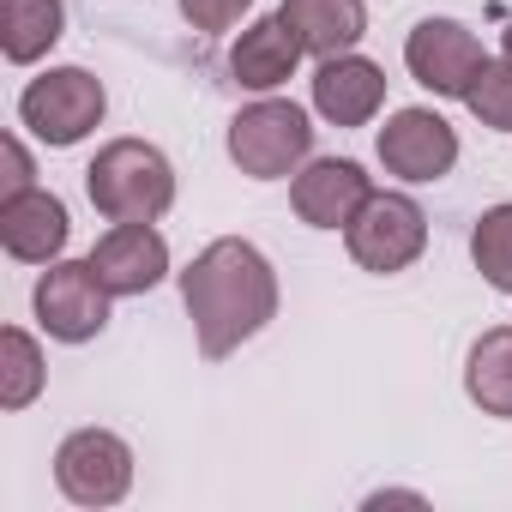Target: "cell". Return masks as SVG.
I'll return each instance as SVG.
<instances>
[{
    "instance_id": "obj_1",
    "label": "cell",
    "mask_w": 512,
    "mask_h": 512,
    "mask_svg": "<svg viewBox=\"0 0 512 512\" xmlns=\"http://www.w3.org/2000/svg\"><path fill=\"white\" fill-rule=\"evenodd\" d=\"M181 302H187L199 356L223 362V356H235L247 338H260L278 320V272L253 241L217 235L181 272Z\"/></svg>"
},
{
    "instance_id": "obj_2",
    "label": "cell",
    "mask_w": 512,
    "mask_h": 512,
    "mask_svg": "<svg viewBox=\"0 0 512 512\" xmlns=\"http://www.w3.org/2000/svg\"><path fill=\"white\" fill-rule=\"evenodd\" d=\"M85 193L109 223H157L175 205V163L145 139H109L85 169Z\"/></svg>"
},
{
    "instance_id": "obj_3",
    "label": "cell",
    "mask_w": 512,
    "mask_h": 512,
    "mask_svg": "<svg viewBox=\"0 0 512 512\" xmlns=\"http://www.w3.org/2000/svg\"><path fill=\"white\" fill-rule=\"evenodd\" d=\"M314 157V121L290 97H260L229 121V163L247 181H290Z\"/></svg>"
},
{
    "instance_id": "obj_4",
    "label": "cell",
    "mask_w": 512,
    "mask_h": 512,
    "mask_svg": "<svg viewBox=\"0 0 512 512\" xmlns=\"http://www.w3.org/2000/svg\"><path fill=\"white\" fill-rule=\"evenodd\" d=\"M103 109H109V91H103V79L85 73V67H49L43 79H31V85L19 91V121H25L43 145H55V151H67V145H79L85 133H97V127H103Z\"/></svg>"
},
{
    "instance_id": "obj_5",
    "label": "cell",
    "mask_w": 512,
    "mask_h": 512,
    "mask_svg": "<svg viewBox=\"0 0 512 512\" xmlns=\"http://www.w3.org/2000/svg\"><path fill=\"white\" fill-rule=\"evenodd\" d=\"M350 241V260L374 278H392V272H410L422 260V247H428V211L410 199V193H368V205L350 217L344 229Z\"/></svg>"
},
{
    "instance_id": "obj_6",
    "label": "cell",
    "mask_w": 512,
    "mask_h": 512,
    "mask_svg": "<svg viewBox=\"0 0 512 512\" xmlns=\"http://www.w3.org/2000/svg\"><path fill=\"white\" fill-rule=\"evenodd\" d=\"M109 284L97 278L91 260H55L37 290H31V308H37V326L61 344H91L103 326H109Z\"/></svg>"
},
{
    "instance_id": "obj_7",
    "label": "cell",
    "mask_w": 512,
    "mask_h": 512,
    "mask_svg": "<svg viewBox=\"0 0 512 512\" xmlns=\"http://www.w3.org/2000/svg\"><path fill=\"white\" fill-rule=\"evenodd\" d=\"M55 488L73 506H121L133 488V446L109 428H79L55 452Z\"/></svg>"
},
{
    "instance_id": "obj_8",
    "label": "cell",
    "mask_w": 512,
    "mask_h": 512,
    "mask_svg": "<svg viewBox=\"0 0 512 512\" xmlns=\"http://www.w3.org/2000/svg\"><path fill=\"white\" fill-rule=\"evenodd\" d=\"M482 61H488V55H482L476 31L458 25V19H422V25L404 37V67H410V79H416L422 91H434V97H458V103H464V91L476 85Z\"/></svg>"
},
{
    "instance_id": "obj_9",
    "label": "cell",
    "mask_w": 512,
    "mask_h": 512,
    "mask_svg": "<svg viewBox=\"0 0 512 512\" xmlns=\"http://www.w3.org/2000/svg\"><path fill=\"white\" fill-rule=\"evenodd\" d=\"M374 151H380L386 175H398V181H410V187H428V181L452 175V163H458V133H452V121L434 115V109H398V115L380 127Z\"/></svg>"
},
{
    "instance_id": "obj_10",
    "label": "cell",
    "mask_w": 512,
    "mask_h": 512,
    "mask_svg": "<svg viewBox=\"0 0 512 512\" xmlns=\"http://www.w3.org/2000/svg\"><path fill=\"white\" fill-rule=\"evenodd\" d=\"M374 175L350 157H308L290 175V205L308 229H350V217L368 205Z\"/></svg>"
},
{
    "instance_id": "obj_11",
    "label": "cell",
    "mask_w": 512,
    "mask_h": 512,
    "mask_svg": "<svg viewBox=\"0 0 512 512\" xmlns=\"http://www.w3.org/2000/svg\"><path fill=\"white\" fill-rule=\"evenodd\" d=\"M91 266L109 296H145L169 278V241L157 235V223H109L91 247Z\"/></svg>"
},
{
    "instance_id": "obj_12",
    "label": "cell",
    "mask_w": 512,
    "mask_h": 512,
    "mask_svg": "<svg viewBox=\"0 0 512 512\" xmlns=\"http://www.w3.org/2000/svg\"><path fill=\"white\" fill-rule=\"evenodd\" d=\"M67 235H73V217L49 187L0 199V247H7L19 266H55L67 253Z\"/></svg>"
},
{
    "instance_id": "obj_13",
    "label": "cell",
    "mask_w": 512,
    "mask_h": 512,
    "mask_svg": "<svg viewBox=\"0 0 512 512\" xmlns=\"http://www.w3.org/2000/svg\"><path fill=\"white\" fill-rule=\"evenodd\" d=\"M386 103V73L368 55H332L314 67V115L332 127H368Z\"/></svg>"
},
{
    "instance_id": "obj_14",
    "label": "cell",
    "mask_w": 512,
    "mask_h": 512,
    "mask_svg": "<svg viewBox=\"0 0 512 512\" xmlns=\"http://www.w3.org/2000/svg\"><path fill=\"white\" fill-rule=\"evenodd\" d=\"M302 55H308V49H302V37L290 31V19H284V13H272V19H253V25L229 43V73H235V85L272 97L278 85H290V79H296Z\"/></svg>"
},
{
    "instance_id": "obj_15",
    "label": "cell",
    "mask_w": 512,
    "mask_h": 512,
    "mask_svg": "<svg viewBox=\"0 0 512 512\" xmlns=\"http://www.w3.org/2000/svg\"><path fill=\"white\" fill-rule=\"evenodd\" d=\"M278 13L290 19V31L302 37V49L314 61L350 55L368 37V7H362V0H284Z\"/></svg>"
},
{
    "instance_id": "obj_16",
    "label": "cell",
    "mask_w": 512,
    "mask_h": 512,
    "mask_svg": "<svg viewBox=\"0 0 512 512\" xmlns=\"http://www.w3.org/2000/svg\"><path fill=\"white\" fill-rule=\"evenodd\" d=\"M67 31L61 0H0V55L13 67H37Z\"/></svg>"
},
{
    "instance_id": "obj_17",
    "label": "cell",
    "mask_w": 512,
    "mask_h": 512,
    "mask_svg": "<svg viewBox=\"0 0 512 512\" xmlns=\"http://www.w3.org/2000/svg\"><path fill=\"white\" fill-rule=\"evenodd\" d=\"M464 392L482 416L512 422V326H488L464 356Z\"/></svg>"
},
{
    "instance_id": "obj_18",
    "label": "cell",
    "mask_w": 512,
    "mask_h": 512,
    "mask_svg": "<svg viewBox=\"0 0 512 512\" xmlns=\"http://www.w3.org/2000/svg\"><path fill=\"white\" fill-rule=\"evenodd\" d=\"M43 380H49V362L37 338L25 326H7L0 332V410H31L43 398Z\"/></svg>"
},
{
    "instance_id": "obj_19",
    "label": "cell",
    "mask_w": 512,
    "mask_h": 512,
    "mask_svg": "<svg viewBox=\"0 0 512 512\" xmlns=\"http://www.w3.org/2000/svg\"><path fill=\"white\" fill-rule=\"evenodd\" d=\"M470 260H476V272H482L488 290H506L512 296V205H494V211L476 217V229H470Z\"/></svg>"
},
{
    "instance_id": "obj_20",
    "label": "cell",
    "mask_w": 512,
    "mask_h": 512,
    "mask_svg": "<svg viewBox=\"0 0 512 512\" xmlns=\"http://www.w3.org/2000/svg\"><path fill=\"white\" fill-rule=\"evenodd\" d=\"M464 109H470L482 127L512 133V61H506V55H500V61H482L476 85L464 91Z\"/></svg>"
},
{
    "instance_id": "obj_21",
    "label": "cell",
    "mask_w": 512,
    "mask_h": 512,
    "mask_svg": "<svg viewBox=\"0 0 512 512\" xmlns=\"http://www.w3.org/2000/svg\"><path fill=\"white\" fill-rule=\"evenodd\" d=\"M0 199H13V193H31L37 187V163H31V151H25V139L19 133H7L0 139Z\"/></svg>"
},
{
    "instance_id": "obj_22",
    "label": "cell",
    "mask_w": 512,
    "mask_h": 512,
    "mask_svg": "<svg viewBox=\"0 0 512 512\" xmlns=\"http://www.w3.org/2000/svg\"><path fill=\"white\" fill-rule=\"evenodd\" d=\"M247 7L253 0H181V19L193 31H229V25H241Z\"/></svg>"
},
{
    "instance_id": "obj_23",
    "label": "cell",
    "mask_w": 512,
    "mask_h": 512,
    "mask_svg": "<svg viewBox=\"0 0 512 512\" xmlns=\"http://www.w3.org/2000/svg\"><path fill=\"white\" fill-rule=\"evenodd\" d=\"M500 55H506V61H512V25H506V37H500Z\"/></svg>"
}]
</instances>
